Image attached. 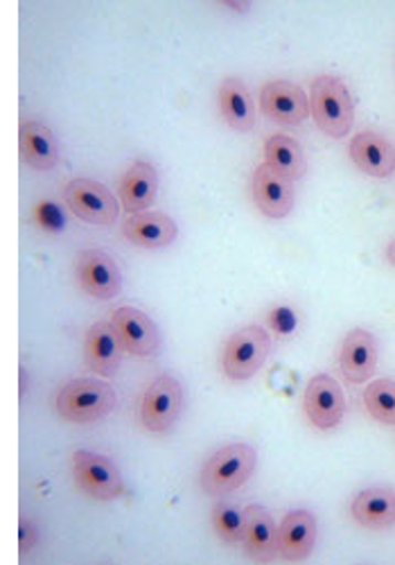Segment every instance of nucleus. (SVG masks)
<instances>
[{
  "label": "nucleus",
  "instance_id": "obj_6",
  "mask_svg": "<svg viewBox=\"0 0 395 565\" xmlns=\"http://www.w3.org/2000/svg\"><path fill=\"white\" fill-rule=\"evenodd\" d=\"M75 489L90 500L111 502L125 495V480L116 461L93 450H75L71 457Z\"/></svg>",
  "mask_w": 395,
  "mask_h": 565
},
{
  "label": "nucleus",
  "instance_id": "obj_4",
  "mask_svg": "<svg viewBox=\"0 0 395 565\" xmlns=\"http://www.w3.org/2000/svg\"><path fill=\"white\" fill-rule=\"evenodd\" d=\"M183 405L185 390L181 381L170 373H161L142 390L136 405V416L147 433L163 435L179 420Z\"/></svg>",
  "mask_w": 395,
  "mask_h": 565
},
{
  "label": "nucleus",
  "instance_id": "obj_18",
  "mask_svg": "<svg viewBox=\"0 0 395 565\" xmlns=\"http://www.w3.org/2000/svg\"><path fill=\"white\" fill-rule=\"evenodd\" d=\"M349 154L355 168L369 177L386 179L395 172V148L380 131H373V129L357 131L351 138Z\"/></svg>",
  "mask_w": 395,
  "mask_h": 565
},
{
  "label": "nucleus",
  "instance_id": "obj_17",
  "mask_svg": "<svg viewBox=\"0 0 395 565\" xmlns=\"http://www.w3.org/2000/svg\"><path fill=\"white\" fill-rule=\"evenodd\" d=\"M122 347L111 321H95L84 335V364L103 379H114L122 364Z\"/></svg>",
  "mask_w": 395,
  "mask_h": 565
},
{
  "label": "nucleus",
  "instance_id": "obj_10",
  "mask_svg": "<svg viewBox=\"0 0 395 565\" xmlns=\"http://www.w3.org/2000/svg\"><path fill=\"white\" fill-rule=\"evenodd\" d=\"M260 111L285 127H296L312 116L310 96L289 79H269L260 86Z\"/></svg>",
  "mask_w": 395,
  "mask_h": 565
},
{
  "label": "nucleus",
  "instance_id": "obj_19",
  "mask_svg": "<svg viewBox=\"0 0 395 565\" xmlns=\"http://www.w3.org/2000/svg\"><path fill=\"white\" fill-rule=\"evenodd\" d=\"M19 150L25 166L36 172L55 170L60 163V140L55 131L39 120H21Z\"/></svg>",
  "mask_w": 395,
  "mask_h": 565
},
{
  "label": "nucleus",
  "instance_id": "obj_13",
  "mask_svg": "<svg viewBox=\"0 0 395 565\" xmlns=\"http://www.w3.org/2000/svg\"><path fill=\"white\" fill-rule=\"evenodd\" d=\"M319 525L312 511L291 509L278 523V558L287 563L306 561L317 545Z\"/></svg>",
  "mask_w": 395,
  "mask_h": 565
},
{
  "label": "nucleus",
  "instance_id": "obj_23",
  "mask_svg": "<svg viewBox=\"0 0 395 565\" xmlns=\"http://www.w3.org/2000/svg\"><path fill=\"white\" fill-rule=\"evenodd\" d=\"M265 166L289 181H299L308 172V159L301 143L282 131L271 134L265 140Z\"/></svg>",
  "mask_w": 395,
  "mask_h": 565
},
{
  "label": "nucleus",
  "instance_id": "obj_12",
  "mask_svg": "<svg viewBox=\"0 0 395 565\" xmlns=\"http://www.w3.org/2000/svg\"><path fill=\"white\" fill-rule=\"evenodd\" d=\"M303 407L314 428L319 430L337 428L345 416V396L341 385L332 379V375L317 373L306 387Z\"/></svg>",
  "mask_w": 395,
  "mask_h": 565
},
{
  "label": "nucleus",
  "instance_id": "obj_26",
  "mask_svg": "<svg viewBox=\"0 0 395 565\" xmlns=\"http://www.w3.org/2000/svg\"><path fill=\"white\" fill-rule=\"evenodd\" d=\"M267 326L269 331L278 338H291L299 328V317H296L293 308L289 306H276L267 312Z\"/></svg>",
  "mask_w": 395,
  "mask_h": 565
},
{
  "label": "nucleus",
  "instance_id": "obj_24",
  "mask_svg": "<svg viewBox=\"0 0 395 565\" xmlns=\"http://www.w3.org/2000/svg\"><path fill=\"white\" fill-rule=\"evenodd\" d=\"M364 405L369 414L384 423V426H395V381L377 379L364 390Z\"/></svg>",
  "mask_w": 395,
  "mask_h": 565
},
{
  "label": "nucleus",
  "instance_id": "obj_15",
  "mask_svg": "<svg viewBox=\"0 0 395 565\" xmlns=\"http://www.w3.org/2000/svg\"><path fill=\"white\" fill-rule=\"evenodd\" d=\"M252 195L258 211L269 220H285L296 204L293 181L276 174L265 163L252 177Z\"/></svg>",
  "mask_w": 395,
  "mask_h": 565
},
{
  "label": "nucleus",
  "instance_id": "obj_21",
  "mask_svg": "<svg viewBox=\"0 0 395 565\" xmlns=\"http://www.w3.org/2000/svg\"><path fill=\"white\" fill-rule=\"evenodd\" d=\"M220 114L233 131L246 134L256 127V105L252 90L239 77H224L217 88Z\"/></svg>",
  "mask_w": 395,
  "mask_h": 565
},
{
  "label": "nucleus",
  "instance_id": "obj_14",
  "mask_svg": "<svg viewBox=\"0 0 395 565\" xmlns=\"http://www.w3.org/2000/svg\"><path fill=\"white\" fill-rule=\"evenodd\" d=\"M242 550L244 556L254 563H269L278 556V525L267 507H244Z\"/></svg>",
  "mask_w": 395,
  "mask_h": 565
},
{
  "label": "nucleus",
  "instance_id": "obj_22",
  "mask_svg": "<svg viewBox=\"0 0 395 565\" xmlns=\"http://www.w3.org/2000/svg\"><path fill=\"white\" fill-rule=\"evenodd\" d=\"M353 521L364 530H388L395 525V489L369 487L351 502Z\"/></svg>",
  "mask_w": 395,
  "mask_h": 565
},
{
  "label": "nucleus",
  "instance_id": "obj_5",
  "mask_svg": "<svg viewBox=\"0 0 395 565\" xmlns=\"http://www.w3.org/2000/svg\"><path fill=\"white\" fill-rule=\"evenodd\" d=\"M271 351L269 331L258 323L244 326L235 331L222 351V371L228 381L244 383L252 381L263 369Z\"/></svg>",
  "mask_w": 395,
  "mask_h": 565
},
{
  "label": "nucleus",
  "instance_id": "obj_29",
  "mask_svg": "<svg viewBox=\"0 0 395 565\" xmlns=\"http://www.w3.org/2000/svg\"><path fill=\"white\" fill-rule=\"evenodd\" d=\"M386 260H388V265L395 267V238L386 245Z\"/></svg>",
  "mask_w": 395,
  "mask_h": 565
},
{
  "label": "nucleus",
  "instance_id": "obj_25",
  "mask_svg": "<svg viewBox=\"0 0 395 565\" xmlns=\"http://www.w3.org/2000/svg\"><path fill=\"white\" fill-rule=\"evenodd\" d=\"M211 525L224 545H237L244 536V509L233 502H217L211 511Z\"/></svg>",
  "mask_w": 395,
  "mask_h": 565
},
{
  "label": "nucleus",
  "instance_id": "obj_3",
  "mask_svg": "<svg viewBox=\"0 0 395 565\" xmlns=\"http://www.w3.org/2000/svg\"><path fill=\"white\" fill-rule=\"evenodd\" d=\"M118 396L107 381L75 379L62 385L55 396L57 414L68 423H93L116 409Z\"/></svg>",
  "mask_w": 395,
  "mask_h": 565
},
{
  "label": "nucleus",
  "instance_id": "obj_8",
  "mask_svg": "<svg viewBox=\"0 0 395 565\" xmlns=\"http://www.w3.org/2000/svg\"><path fill=\"white\" fill-rule=\"evenodd\" d=\"M75 278L84 295L97 301H111L122 290V269L116 258L100 247L82 249L75 256Z\"/></svg>",
  "mask_w": 395,
  "mask_h": 565
},
{
  "label": "nucleus",
  "instance_id": "obj_9",
  "mask_svg": "<svg viewBox=\"0 0 395 565\" xmlns=\"http://www.w3.org/2000/svg\"><path fill=\"white\" fill-rule=\"evenodd\" d=\"M109 321L125 353L134 358H152L159 353L161 349L159 326L147 312L134 306H120L114 310Z\"/></svg>",
  "mask_w": 395,
  "mask_h": 565
},
{
  "label": "nucleus",
  "instance_id": "obj_7",
  "mask_svg": "<svg viewBox=\"0 0 395 565\" xmlns=\"http://www.w3.org/2000/svg\"><path fill=\"white\" fill-rule=\"evenodd\" d=\"M62 198L71 213L93 226H109L120 215V200L100 181L75 177L66 181Z\"/></svg>",
  "mask_w": 395,
  "mask_h": 565
},
{
  "label": "nucleus",
  "instance_id": "obj_11",
  "mask_svg": "<svg viewBox=\"0 0 395 565\" xmlns=\"http://www.w3.org/2000/svg\"><path fill=\"white\" fill-rule=\"evenodd\" d=\"M380 360V344L377 338L366 331V328H353V331L343 338L339 353H337V364L341 375L353 385L369 383Z\"/></svg>",
  "mask_w": 395,
  "mask_h": 565
},
{
  "label": "nucleus",
  "instance_id": "obj_30",
  "mask_svg": "<svg viewBox=\"0 0 395 565\" xmlns=\"http://www.w3.org/2000/svg\"><path fill=\"white\" fill-rule=\"evenodd\" d=\"M228 10H235V12H246V10H249L252 6L249 3H231V0H226V3H224Z\"/></svg>",
  "mask_w": 395,
  "mask_h": 565
},
{
  "label": "nucleus",
  "instance_id": "obj_20",
  "mask_svg": "<svg viewBox=\"0 0 395 565\" xmlns=\"http://www.w3.org/2000/svg\"><path fill=\"white\" fill-rule=\"evenodd\" d=\"M159 195V172L150 161H134L118 183L120 206L134 215L154 204Z\"/></svg>",
  "mask_w": 395,
  "mask_h": 565
},
{
  "label": "nucleus",
  "instance_id": "obj_28",
  "mask_svg": "<svg viewBox=\"0 0 395 565\" xmlns=\"http://www.w3.org/2000/svg\"><path fill=\"white\" fill-rule=\"evenodd\" d=\"M28 387H30V373H28L25 364H21V366H19V396H21V398H25Z\"/></svg>",
  "mask_w": 395,
  "mask_h": 565
},
{
  "label": "nucleus",
  "instance_id": "obj_1",
  "mask_svg": "<svg viewBox=\"0 0 395 565\" xmlns=\"http://www.w3.org/2000/svg\"><path fill=\"white\" fill-rule=\"evenodd\" d=\"M258 466V450L252 444H226L217 448L202 466L200 487L211 498H222L252 480Z\"/></svg>",
  "mask_w": 395,
  "mask_h": 565
},
{
  "label": "nucleus",
  "instance_id": "obj_27",
  "mask_svg": "<svg viewBox=\"0 0 395 565\" xmlns=\"http://www.w3.org/2000/svg\"><path fill=\"white\" fill-rule=\"evenodd\" d=\"M39 545V530L32 518L21 513L19 518V552L21 556H28Z\"/></svg>",
  "mask_w": 395,
  "mask_h": 565
},
{
  "label": "nucleus",
  "instance_id": "obj_16",
  "mask_svg": "<svg viewBox=\"0 0 395 565\" xmlns=\"http://www.w3.org/2000/svg\"><path fill=\"white\" fill-rule=\"evenodd\" d=\"M120 233L125 235V241L140 249H163L177 241L179 226L168 213L142 211L129 215L122 222Z\"/></svg>",
  "mask_w": 395,
  "mask_h": 565
},
{
  "label": "nucleus",
  "instance_id": "obj_2",
  "mask_svg": "<svg viewBox=\"0 0 395 565\" xmlns=\"http://www.w3.org/2000/svg\"><path fill=\"white\" fill-rule=\"evenodd\" d=\"M310 114L330 138L349 136L355 122V103L349 86L337 75H319L310 84Z\"/></svg>",
  "mask_w": 395,
  "mask_h": 565
}]
</instances>
